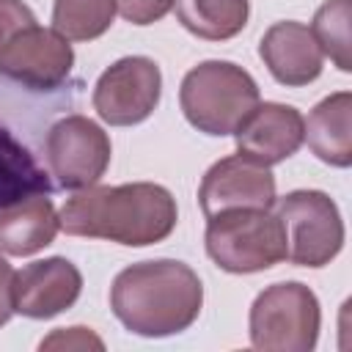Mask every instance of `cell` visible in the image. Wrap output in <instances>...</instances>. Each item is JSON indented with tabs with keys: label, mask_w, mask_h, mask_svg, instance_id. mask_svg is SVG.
I'll return each mask as SVG.
<instances>
[{
	"label": "cell",
	"mask_w": 352,
	"mask_h": 352,
	"mask_svg": "<svg viewBox=\"0 0 352 352\" xmlns=\"http://www.w3.org/2000/svg\"><path fill=\"white\" fill-rule=\"evenodd\" d=\"M104 349L102 338L91 333V327H60L41 341V349Z\"/></svg>",
	"instance_id": "obj_21"
},
{
	"label": "cell",
	"mask_w": 352,
	"mask_h": 352,
	"mask_svg": "<svg viewBox=\"0 0 352 352\" xmlns=\"http://www.w3.org/2000/svg\"><path fill=\"white\" fill-rule=\"evenodd\" d=\"M52 182L36 162L30 148L19 143L6 126H0V206L22 201L36 192L50 195Z\"/></svg>",
	"instance_id": "obj_17"
},
{
	"label": "cell",
	"mask_w": 352,
	"mask_h": 352,
	"mask_svg": "<svg viewBox=\"0 0 352 352\" xmlns=\"http://www.w3.org/2000/svg\"><path fill=\"white\" fill-rule=\"evenodd\" d=\"M204 305L198 272L176 258L140 261L121 270L110 286L116 319L135 336L165 338L187 330Z\"/></svg>",
	"instance_id": "obj_2"
},
{
	"label": "cell",
	"mask_w": 352,
	"mask_h": 352,
	"mask_svg": "<svg viewBox=\"0 0 352 352\" xmlns=\"http://www.w3.org/2000/svg\"><path fill=\"white\" fill-rule=\"evenodd\" d=\"M60 228L72 236L107 239L126 248L157 245L170 236L179 220L176 198L154 182H132L77 190L58 212Z\"/></svg>",
	"instance_id": "obj_1"
},
{
	"label": "cell",
	"mask_w": 352,
	"mask_h": 352,
	"mask_svg": "<svg viewBox=\"0 0 352 352\" xmlns=\"http://www.w3.org/2000/svg\"><path fill=\"white\" fill-rule=\"evenodd\" d=\"M14 267L0 256V327L14 316Z\"/></svg>",
	"instance_id": "obj_22"
},
{
	"label": "cell",
	"mask_w": 352,
	"mask_h": 352,
	"mask_svg": "<svg viewBox=\"0 0 352 352\" xmlns=\"http://www.w3.org/2000/svg\"><path fill=\"white\" fill-rule=\"evenodd\" d=\"M72 66L74 50L55 28H41L22 0H0V74L50 91L69 77Z\"/></svg>",
	"instance_id": "obj_3"
},
{
	"label": "cell",
	"mask_w": 352,
	"mask_h": 352,
	"mask_svg": "<svg viewBox=\"0 0 352 352\" xmlns=\"http://www.w3.org/2000/svg\"><path fill=\"white\" fill-rule=\"evenodd\" d=\"M206 220V253L226 272L250 275L286 258V231L272 209H231Z\"/></svg>",
	"instance_id": "obj_5"
},
{
	"label": "cell",
	"mask_w": 352,
	"mask_h": 352,
	"mask_svg": "<svg viewBox=\"0 0 352 352\" xmlns=\"http://www.w3.org/2000/svg\"><path fill=\"white\" fill-rule=\"evenodd\" d=\"M278 204L286 231V258L297 267H324L344 248V220L336 201L322 190H294Z\"/></svg>",
	"instance_id": "obj_7"
},
{
	"label": "cell",
	"mask_w": 352,
	"mask_h": 352,
	"mask_svg": "<svg viewBox=\"0 0 352 352\" xmlns=\"http://www.w3.org/2000/svg\"><path fill=\"white\" fill-rule=\"evenodd\" d=\"M58 231L60 220L47 192L0 206V253L6 256H33L52 245Z\"/></svg>",
	"instance_id": "obj_14"
},
{
	"label": "cell",
	"mask_w": 352,
	"mask_h": 352,
	"mask_svg": "<svg viewBox=\"0 0 352 352\" xmlns=\"http://www.w3.org/2000/svg\"><path fill=\"white\" fill-rule=\"evenodd\" d=\"M349 19H352V3L349 0H327L316 8L314 25H311V33H314L322 55H330V60L341 72H352Z\"/></svg>",
	"instance_id": "obj_19"
},
{
	"label": "cell",
	"mask_w": 352,
	"mask_h": 352,
	"mask_svg": "<svg viewBox=\"0 0 352 352\" xmlns=\"http://www.w3.org/2000/svg\"><path fill=\"white\" fill-rule=\"evenodd\" d=\"M82 292L80 270L63 258H41L25 264L14 275V314L28 319H52L69 311Z\"/></svg>",
	"instance_id": "obj_11"
},
{
	"label": "cell",
	"mask_w": 352,
	"mask_h": 352,
	"mask_svg": "<svg viewBox=\"0 0 352 352\" xmlns=\"http://www.w3.org/2000/svg\"><path fill=\"white\" fill-rule=\"evenodd\" d=\"M256 80L231 60H204L192 66L179 88L184 118L204 135H234L258 104Z\"/></svg>",
	"instance_id": "obj_4"
},
{
	"label": "cell",
	"mask_w": 352,
	"mask_h": 352,
	"mask_svg": "<svg viewBox=\"0 0 352 352\" xmlns=\"http://www.w3.org/2000/svg\"><path fill=\"white\" fill-rule=\"evenodd\" d=\"M236 151L258 165L289 160L305 138V118L297 107L280 102H258L236 126Z\"/></svg>",
	"instance_id": "obj_12"
},
{
	"label": "cell",
	"mask_w": 352,
	"mask_h": 352,
	"mask_svg": "<svg viewBox=\"0 0 352 352\" xmlns=\"http://www.w3.org/2000/svg\"><path fill=\"white\" fill-rule=\"evenodd\" d=\"M116 11L118 0H55L52 28L66 41H94L110 30Z\"/></svg>",
	"instance_id": "obj_18"
},
{
	"label": "cell",
	"mask_w": 352,
	"mask_h": 352,
	"mask_svg": "<svg viewBox=\"0 0 352 352\" xmlns=\"http://www.w3.org/2000/svg\"><path fill=\"white\" fill-rule=\"evenodd\" d=\"M308 148L333 168H349L352 165V94L338 91L322 99L308 121H305V138Z\"/></svg>",
	"instance_id": "obj_15"
},
{
	"label": "cell",
	"mask_w": 352,
	"mask_h": 352,
	"mask_svg": "<svg viewBox=\"0 0 352 352\" xmlns=\"http://www.w3.org/2000/svg\"><path fill=\"white\" fill-rule=\"evenodd\" d=\"M110 138L88 116H66L55 121L44 140L50 176L63 190H82L96 184L110 165Z\"/></svg>",
	"instance_id": "obj_8"
},
{
	"label": "cell",
	"mask_w": 352,
	"mask_h": 352,
	"mask_svg": "<svg viewBox=\"0 0 352 352\" xmlns=\"http://www.w3.org/2000/svg\"><path fill=\"white\" fill-rule=\"evenodd\" d=\"M184 30L206 41H228L248 25L250 0H176Z\"/></svg>",
	"instance_id": "obj_16"
},
{
	"label": "cell",
	"mask_w": 352,
	"mask_h": 352,
	"mask_svg": "<svg viewBox=\"0 0 352 352\" xmlns=\"http://www.w3.org/2000/svg\"><path fill=\"white\" fill-rule=\"evenodd\" d=\"M258 55L270 74L289 88H300L314 82L322 74L324 55L311 33L308 25L302 22H275L258 41Z\"/></svg>",
	"instance_id": "obj_13"
},
{
	"label": "cell",
	"mask_w": 352,
	"mask_h": 352,
	"mask_svg": "<svg viewBox=\"0 0 352 352\" xmlns=\"http://www.w3.org/2000/svg\"><path fill=\"white\" fill-rule=\"evenodd\" d=\"M275 201V176L270 168L242 154L217 160L198 187V204L206 217L231 209H272Z\"/></svg>",
	"instance_id": "obj_10"
},
{
	"label": "cell",
	"mask_w": 352,
	"mask_h": 352,
	"mask_svg": "<svg viewBox=\"0 0 352 352\" xmlns=\"http://www.w3.org/2000/svg\"><path fill=\"white\" fill-rule=\"evenodd\" d=\"M176 6V0H118V11L126 22L132 25H151L160 22L170 8Z\"/></svg>",
	"instance_id": "obj_20"
},
{
	"label": "cell",
	"mask_w": 352,
	"mask_h": 352,
	"mask_svg": "<svg viewBox=\"0 0 352 352\" xmlns=\"http://www.w3.org/2000/svg\"><path fill=\"white\" fill-rule=\"evenodd\" d=\"M162 72L146 55H126L107 66L94 85V110L110 126L146 121L160 104Z\"/></svg>",
	"instance_id": "obj_9"
},
{
	"label": "cell",
	"mask_w": 352,
	"mask_h": 352,
	"mask_svg": "<svg viewBox=\"0 0 352 352\" xmlns=\"http://www.w3.org/2000/svg\"><path fill=\"white\" fill-rule=\"evenodd\" d=\"M250 344L264 352H308L316 346L322 311L300 280L272 283L250 305Z\"/></svg>",
	"instance_id": "obj_6"
}]
</instances>
